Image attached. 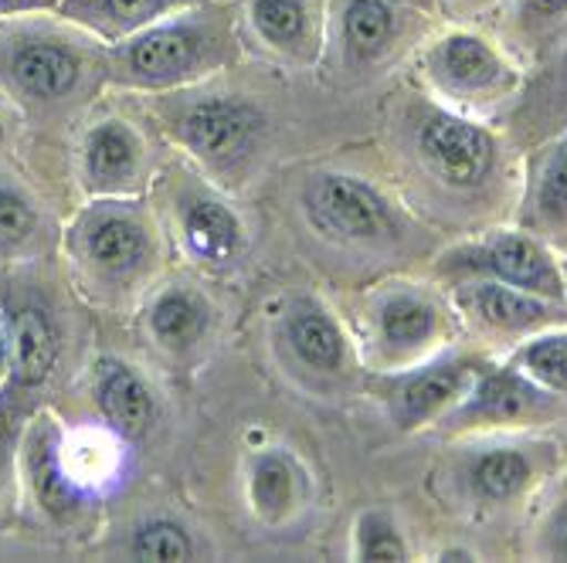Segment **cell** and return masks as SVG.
<instances>
[{
	"label": "cell",
	"instance_id": "obj_25",
	"mask_svg": "<svg viewBox=\"0 0 567 563\" xmlns=\"http://www.w3.org/2000/svg\"><path fill=\"white\" fill-rule=\"evenodd\" d=\"M130 448L106 425L92 428H62V466L75 489L95 505L116 492L130 469Z\"/></svg>",
	"mask_w": 567,
	"mask_h": 563
},
{
	"label": "cell",
	"instance_id": "obj_41",
	"mask_svg": "<svg viewBox=\"0 0 567 563\" xmlns=\"http://www.w3.org/2000/svg\"><path fill=\"white\" fill-rule=\"evenodd\" d=\"M560 272H564V295H567V251H560Z\"/></svg>",
	"mask_w": 567,
	"mask_h": 563
},
{
	"label": "cell",
	"instance_id": "obj_37",
	"mask_svg": "<svg viewBox=\"0 0 567 563\" xmlns=\"http://www.w3.org/2000/svg\"><path fill=\"white\" fill-rule=\"evenodd\" d=\"M11 371H14V350H11L8 320H4V313H0V390L11 384Z\"/></svg>",
	"mask_w": 567,
	"mask_h": 563
},
{
	"label": "cell",
	"instance_id": "obj_38",
	"mask_svg": "<svg viewBox=\"0 0 567 563\" xmlns=\"http://www.w3.org/2000/svg\"><path fill=\"white\" fill-rule=\"evenodd\" d=\"M404 8H411V11H419V14H425V18H435L439 14V4L435 0H401Z\"/></svg>",
	"mask_w": 567,
	"mask_h": 563
},
{
	"label": "cell",
	"instance_id": "obj_4",
	"mask_svg": "<svg viewBox=\"0 0 567 563\" xmlns=\"http://www.w3.org/2000/svg\"><path fill=\"white\" fill-rule=\"evenodd\" d=\"M153 116L171 143L221 190H238L259 167L269 139V119L248 95L181 88L150 95Z\"/></svg>",
	"mask_w": 567,
	"mask_h": 563
},
{
	"label": "cell",
	"instance_id": "obj_24",
	"mask_svg": "<svg viewBox=\"0 0 567 563\" xmlns=\"http://www.w3.org/2000/svg\"><path fill=\"white\" fill-rule=\"evenodd\" d=\"M517 225L567 251V129L530 146Z\"/></svg>",
	"mask_w": 567,
	"mask_h": 563
},
{
	"label": "cell",
	"instance_id": "obj_19",
	"mask_svg": "<svg viewBox=\"0 0 567 563\" xmlns=\"http://www.w3.org/2000/svg\"><path fill=\"white\" fill-rule=\"evenodd\" d=\"M150 180V149L143 133L120 119H95L79 143V184L85 197H140Z\"/></svg>",
	"mask_w": 567,
	"mask_h": 563
},
{
	"label": "cell",
	"instance_id": "obj_14",
	"mask_svg": "<svg viewBox=\"0 0 567 563\" xmlns=\"http://www.w3.org/2000/svg\"><path fill=\"white\" fill-rule=\"evenodd\" d=\"M445 292L452 299L458 326H466L483 343H496L506 350L540 330L567 323V302L534 295L493 279H458L449 282Z\"/></svg>",
	"mask_w": 567,
	"mask_h": 563
},
{
	"label": "cell",
	"instance_id": "obj_23",
	"mask_svg": "<svg viewBox=\"0 0 567 563\" xmlns=\"http://www.w3.org/2000/svg\"><path fill=\"white\" fill-rule=\"evenodd\" d=\"M0 313L8 320L14 350V371L8 387H14L18 394L41 387L62 361V323L55 310L28 285H8V292L0 295Z\"/></svg>",
	"mask_w": 567,
	"mask_h": 563
},
{
	"label": "cell",
	"instance_id": "obj_13",
	"mask_svg": "<svg viewBox=\"0 0 567 563\" xmlns=\"http://www.w3.org/2000/svg\"><path fill=\"white\" fill-rule=\"evenodd\" d=\"M167 208L177 244L187 259L212 275H228L248 251V228L228 190L200 174H181L167 187Z\"/></svg>",
	"mask_w": 567,
	"mask_h": 563
},
{
	"label": "cell",
	"instance_id": "obj_12",
	"mask_svg": "<svg viewBox=\"0 0 567 563\" xmlns=\"http://www.w3.org/2000/svg\"><path fill=\"white\" fill-rule=\"evenodd\" d=\"M486 361H489L486 353L449 346L415 367L368 374V390L384 407L388 421L398 431L404 435H419L429 428L435 431V425L466 397Z\"/></svg>",
	"mask_w": 567,
	"mask_h": 563
},
{
	"label": "cell",
	"instance_id": "obj_3",
	"mask_svg": "<svg viewBox=\"0 0 567 563\" xmlns=\"http://www.w3.org/2000/svg\"><path fill=\"white\" fill-rule=\"evenodd\" d=\"M106 82V44L65 18H0V95L24 113H59Z\"/></svg>",
	"mask_w": 567,
	"mask_h": 563
},
{
	"label": "cell",
	"instance_id": "obj_27",
	"mask_svg": "<svg viewBox=\"0 0 567 563\" xmlns=\"http://www.w3.org/2000/svg\"><path fill=\"white\" fill-rule=\"evenodd\" d=\"M197 4H208V0H62L59 18L89 31L102 44H116Z\"/></svg>",
	"mask_w": 567,
	"mask_h": 563
},
{
	"label": "cell",
	"instance_id": "obj_22",
	"mask_svg": "<svg viewBox=\"0 0 567 563\" xmlns=\"http://www.w3.org/2000/svg\"><path fill=\"white\" fill-rule=\"evenodd\" d=\"M89 394L99 415V425H106L126 445H140L161 425V390L153 380L123 356H99L89 374Z\"/></svg>",
	"mask_w": 567,
	"mask_h": 563
},
{
	"label": "cell",
	"instance_id": "obj_32",
	"mask_svg": "<svg viewBox=\"0 0 567 563\" xmlns=\"http://www.w3.org/2000/svg\"><path fill=\"white\" fill-rule=\"evenodd\" d=\"M126 550L133 560H194L200 543L190 526L174 517H146L133 526Z\"/></svg>",
	"mask_w": 567,
	"mask_h": 563
},
{
	"label": "cell",
	"instance_id": "obj_6",
	"mask_svg": "<svg viewBox=\"0 0 567 563\" xmlns=\"http://www.w3.org/2000/svg\"><path fill=\"white\" fill-rule=\"evenodd\" d=\"M458 316L445 289L411 279L374 285L360 305L357 353L371 374L415 367L429 356L455 346Z\"/></svg>",
	"mask_w": 567,
	"mask_h": 563
},
{
	"label": "cell",
	"instance_id": "obj_15",
	"mask_svg": "<svg viewBox=\"0 0 567 563\" xmlns=\"http://www.w3.org/2000/svg\"><path fill=\"white\" fill-rule=\"evenodd\" d=\"M272 340L282 361L309 380H347L360 367L357 340L320 295H292L276 316Z\"/></svg>",
	"mask_w": 567,
	"mask_h": 563
},
{
	"label": "cell",
	"instance_id": "obj_33",
	"mask_svg": "<svg viewBox=\"0 0 567 563\" xmlns=\"http://www.w3.org/2000/svg\"><path fill=\"white\" fill-rule=\"evenodd\" d=\"M28 418L24 397H14V387L0 390V513L11 505L21 482V435Z\"/></svg>",
	"mask_w": 567,
	"mask_h": 563
},
{
	"label": "cell",
	"instance_id": "obj_39",
	"mask_svg": "<svg viewBox=\"0 0 567 563\" xmlns=\"http://www.w3.org/2000/svg\"><path fill=\"white\" fill-rule=\"evenodd\" d=\"M439 560H480L470 546H445L442 553H439Z\"/></svg>",
	"mask_w": 567,
	"mask_h": 563
},
{
	"label": "cell",
	"instance_id": "obj_29",
	"mask_svg": "<svg viewBox=\"0 0 567 563\" xmlns=\"http://www.w3.org/2000/svg\"><path fill=\"white\" fill-rule=\"evenodd\" d=\"M51 225L38 197L0 170V262H28L48 248Z\"/></svg>",
	"mask_w": 567,
	"mask_h": 563
},
{
	"label": "cell",
	"instance_id": "obj_34",
	"mask_svg": "<svg viewBox=\"0 0 567 563\" xmlns=\"http://www.w3.org/2000/svg\"><path fill=\"white\" fill-rule=\"evenodd\" d=\"M537 556L567 560V472L554 486V499L544 509V520L537 530Z\"/></svg>",
	"mask_w": 567,
	"mask_h": 563
},
{
	"label": "cell",
	"instance_id": "obj_9",
	"mask_svg": "<svg viewBox=\"0 0 567 563\" xmlns=\"http://www.w3.org/2000/svg\"><path fill=\"white\" fill-rule=\"evenodd\" d=\"M567 421V400L534 384L506 361H486L452 411L435 425L442 438L537 435Z\"/></svg>",
	"mask_w": 567,
	"mask_h": 563
},
{
	"label": "cell",
	"instance_id": "obj_2",
	"mask_svg": "<svg viewBox=\"0 0 567 563\" xmlns=\"http://www.w3.org/2000/svg\"><path fill=\"white\" fill-rule=\"evenodd\" d=\"M238 62V21L225 4H197L106 44V82L126 92L167 95L204 85Z\"/></svg>",
	"mask_w": 567,
	"mask_h": 563
},
{
	"label": "cell",
	"instance_id": "obj_16",
	"mask_svg": "<svg viewBox=\"0 0 567 563\" xmlns=\"http://www.w3.org/2000/svg\"><path fill=\"white\" fill-rule=\"evenodd\" d=\"M62 421L51 411H34L21 435V482L28 486L38 513L62 533H79L95 517V502L85 499L62 466Z\"/></svg>",
	"mask_w": 567,
	"mask_h": 563
},
{
	"label": "cell",
	"instance_id": "obj_17",
	"mask_svg": "<svg viewBox=\"0 0 567 563\" xmlns=\"http://www.w3.org/2000/svg\"><path fill=\"white\" fill-rule=\"evenodd\" d=\"M215 326H218L215 302L194 282L174 279L146 292L143 299L140 330L146 343L177 367H190L200 361L204 346L215 336Z\"/></svg>",
	"mask_w": 567,
	"mask_h": 563
},
{
	"label": "cell",
	"instance_id": "obj_7",
	"mask_svg": "<svg viewBox=\"0 0 567 563\" xmlns=\"http://www.w3.org/2000/svg\"><path fill=\"white\" fill-rule=\"evenodd\" d=\"M404 139L422 177L452 197L486 194L503 170L506 139L493 123L452 113L425 92L404 110Z\"/></svg>",
	"mask_w": 567,
	"mask_h": 563
},
{
	"label": "cell",
	"instance_id": "obj_40",
	"mask_svg": "<svg viewBox=\"0 0 567 563\" xmlns=\"http://www.w3.org/2000/svg\"><path fill=\"white\" fill-rule=\"evenodd\" d=\"M8 139H11V116L4 110V102H0V149L8 146Z\"/></svg>",
	"mask_w": 567,
	"mask_h": 563
},
{
	"label": "cell",
	"instance_id": "obj_35",
	"mask_svg": "<svg viewBox=\"0 0 567 563\" xmlns=\"http://www.w3.org/2000/svg\"><path fill=\"white\" fill-rule=\"evenodd\" d=\"M439 4V14H449L452 21H476V18H486L493 11H499L506 0H435Z\"/></svg>",
	"mask_w": 567,
	"mask_h": 563
},
{
	"label": "cell",
	"instance_id": "obj_30",
	"mask_svg": "<svg viewBox=\"0 0 567 563\" xmlns=\"http://www.w3.org/2000/svg\"><path fill=\"white\" fill-rule=\"evenodd\" d=\"M503 361L527 374L544 390L567 400V323L520 340L517 346L506 350Z\"/></svg>",
	"mask_w": 567,
	"mask_h": 563
},
{
	"label": "cell",
	"instance_id": "obj_21",
	"mask_svg": "<svg viewBox=\"0 0 567 563\" xmlns=\"http://www.w3.org/2000/svg\"><path fill=\"white\" fill-rule=\"evenodd\" d=\"M241 21L269 59L313 69L327 51V0H245Z\"/></svg>",
	"mask_w": 567,
	"mask_h": 563
},
{
	"label": "cell",
	"instance_id": "obj_5",
	"mask_svg": "<svg viewBox=\"0 0 567 563\" xmlns=\"http://www.w3.org/2000/svg\"><path fill=\"white\" fill-rule=\"evenodd\" d=\"M415 75L439 106L493 123L517 106L527 85V69L509 55V48L486 31L452 24L425 38L415 51Z\"/></svg>",
	"mask_w": 567,
	"mask_h": 563
},
{
	"label": "cell",
	"instance_id": "obj_31",
	"mask_svg": "<svg viewBox=\"0 0 567 563\" xmlns=\"http://www.w3.org/2000/svg\"><path fill=\"white\" fill-rule=\"evenodd\" d=\"M350 560H371V563L411 560V543L398 517L388 513V509H364V513H357L350 530Z\"/></svg>",
	"mask_w": 567,
	"mask_h": 563
},
{
	"label": "cell",
	"instance_id": "obj_26",
	"mask_svg": "<svg viewBox=\"0 0 567 563\" xmlns=\"http://www.w3.org/2000/svg\"><path fill=\"white\" fill-rule=\"evenodd\" d=\"M509 139L534 146L567 129V41L550 62L527 75L517 106L506 113Z\"/></svg>",
	"mask_w": 567,
	"mask_h": 563
},
{
	"label": "cell",
	"instance_id": "obj_28",
	"mask_svg": "<svg viewBox=\"0 0 567 563\" xmlns=\"http://www.w3.org/2000/svg\"><path fill=\"white\" fill-rule=\"evenodd\" d=\"M503 44L524 69H540L567 41V0H506Z\"/></svg>",
	"mask_w": 567,
	"mask_h": 563
},
{
	"label": "cell",
	"instance_id": "obj_20",
	"mask_svg": "<svg viewBox=\"0 0 567 563\" xmlns=\"http://www.w3.org/2000/svg\"><path fill=\"white\" fill-rule=\"evenodd\" d=\"M241 482L248 513L266 530H289L313 505V476L286 445H262L248 451Z\"/></svg>",
	"mask_w": 567,
	"mask_h": 563
},
{
	"label": "cell",
	"instance_id": "obj_11",
	"mask_svg": "<svg viewBox=\"0 0 567 563\" xmlns=\"http://www.w3.org/2000/svg\"><path fill=\"white\" fill-rule=\"evenodd\" d=\"M435 275L445 285L458 279H493L534 295L567 302L560 251L520 225L493 228L480 238L445 248L435 262Z\"/></svg>",
	"mask_w": 567,
	"mask_h": 563
},
{
	"label": "cell",
	"instance_id": "obj_8",
	"mask_svg": "<svg viewBox=\"0 0 567 563\" xmlns=\"http://www.w3.org/2000/svg\"><path fill=\"white\" fill-rule=\"evenodd\" d=\"M299 215L320 241L381 251L404 241V211L374 184L347 170H313L299 187Z\"/></svg>",
	"mask_w": 567,
	"mask_h": 563
},
{
	"label": "cell",
	"instance_id": "obj_1",
	"mask_svg": "<svg viewBox=\"0 0 567 563\" xmlns=\"http://www.w3.org/2000/svg\"><path fill=\"white\" fill-rule=\"evenodd\" d=\"M62 251L92 302L123 305L157 279L164 234L143 197H89L62 231Z\"/></svg>",
	"mask_w": 567,
	"mask_h": 563
},
{
	"label": "cell",
	"instance_id": "obj_10",
	"mask_svg": "<svg viewBox=\"0 0 567 563\" xmlns=\"http://www.w3.org/2000/svg\"><path fill=\"white\" fill-rule=\"evenodd\" d=\"M449 466L452 489L473 509H506L534 496L554 476V445L534 435H483Z\"/></svg>",
	"mask_w": 567,
	"mask_h": 563
},
{
	"label": "cell",
	"instance_id": "obj_36",
	"mask_svg": "<svg viewBox=\"0 0 567 563\" xmlns=\"http://www.w3.org/2000/svg\"><path fill=\"white\" fill-rule=\"evenodd\" d=\"M62 0H0V18H38L59 14Z\"/></svg>",
	"mask_w": 567,
	"mask_h": 563
},
{
	"label": "cell",
	"instance_id": "obj_18",
	"mask_svg": "<svg viewBox=\"0 0 567 563\" xmlns=\"http://www.w3.org/2000/svg\"><path fill=\"white\" fill-rule=\"evenodd\" d=\"M411 18H425L401 0H327V44L347 72H371L394 59Z\"/></svg>",
	"mask_w": 567,
	"mask_h": 563
}]
</instances>
